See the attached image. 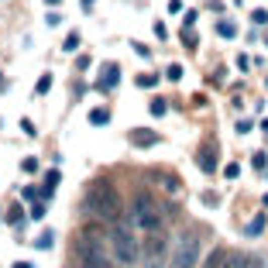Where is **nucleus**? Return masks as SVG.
I'll use <instances>...</instances> for the list:
<instances>
[{
	"label": "nucleus",
	"mask_w": 268,
	"mask_h": 268,
	"mask_svg": "<svg viewBox=\"0 0 268 268\" xmlns=\"http://www.w3.org/2000/svg\"><path fill=\"white\" fill-rule=\"evenodd\" d=\"M110 251L120 265H134L141 258V244L134 237V224L131 220H117L114 230H110Z\"/></svg>",
	"instance_id": "3"
},
{
	"label": "nucleus",
	"mask_w": 268,
	"mask_h": 268,
	"mask_svg": "<svg viewBox=\"0 0 268 268\" xmlns=\"http://www.w3.org/2000/svg\"><path fill=\"white\" fill-rule=\"evenodd\" d=\"M265 203H268V196H265Z\"/></svg>",
	"instance_id": "22"
},
{
	"label": "nucleus",
	"mask_w": 268,
	"mask_h": 268,
	"mask_svg": "<svg viewBox=\"0 0 268 268\" xmlns=\"http://www.w3.org/2000/svg\"><path fill=\"white\" fill-rule=\"evenodd\" d=\"M165 258H169V237H165V230H152L141 244V261L145 268H162Z\"/></svg>",
	"instance_id": "6"
},
{
	"label": "nucleus",
	"mask_w": 268,
	"mask_h": 268,
	"mask_svg": "<svg viewBox=\"0 0 268 268\" xmlns=\"http://www.w3.org/2000/svg\"><path fill=\"white\" fill-rule=\"evenodd\" d=\"M73 261H79V265H86V268H114L117 265L114 251H107L103 244L90 241L86 234H79L76 244H73Z\"/></svg>",
	"instance_id": "4"
},
{
	"label": "nucleus",
	"mask_w": 268,
	"mask_h": 268,
	"mask_svg": "<svg viewBox=\"0 0 268 268\" xmlns=\"http://www.w3.org/2000/svg\"><path fill=\"white\" fill-rule=\"evenodd\" d=\"M261 227H265V217H254V220H251V227H248V234L254 237V234H261Z\"/></svg>",
	"instance_id": "14"
},
{
	"label": "nucleus",
	"mask_w": 268,
	"mask_h": 268,
	"mask_svg": "<svg viewBox=\"0 0 268 268\" xmlns=\"http://www.w3.org/2000/svg\"><path fill=\"white\" fill-rule=\"evenodd\" d=\"M69 268H86V265H79V261H73V265H69Z\"/></svg>",
	"instance_id": "21"
},
{
	"label": "nucleus",
	"mask_w": 268,
	"mask_h": 268,
	"mask_svg": "<svg viewBox=\"0 0 268 268\" xmlns=\"http://www.w3.org/2000/svg\"><path fill=\"white\" fill-rule=\"evenodd\" d=\"M90 120H93V124H100V127H103V124H107V120H110V114H107V110H103V107H96V110H90Z\"/></svg>",
	"instance_id": "13"
},
{
	"label": "nucleus",
	"mask_w": 268,
	"mask_h": 268,
	"mask_svg": "<svg viewBox=\"0 0 268 268\" xmlns=\"http://www.w3.org/2000/svg\"><path fill=\"white\" fill-rule=\"evenodd\" d=\"M224 268H261V261H258V258H248L244 251H230Z\"/></svg>",
	"instance_id": "8"
},
{
	"label": "nucleus",
	"mask_w": 268,
	"mask_h": 268,
	"mask_svg": "<svg viewBox=\"0 0 268 268\" xmlns=\"http://www.w3.org/2000/svg\"><path fill=\"white\" fill-rule=\"evenodd\" d=\"M131 224L138 230H145V234H152V230H165V213L162 207L155 203V196L148 192H138L131 203Z\"/></svg>",
	"instance_id": "2"
},
{
	"label": "nucleus",
	"mask_w": 268,
	"mask_h": 268,
	"mask_svg": "<svg viewBox=\"0 0 268 268\" xmlns=\"http://www.w3.org/2000/svg\"><path fill=\"white\" fill-rule=\"evenodd\" d=\"M196 261H199V234H196V230H186V234L175 241L169 268H192Z\"/></svg>",
	"instance_id": "5"
},
{
	"label": "nucleus",
	"mask_w": 268,
	"mask_h": 268,
	"mask_svg": "<svg viewBox=\"0 0 268 268\" xmlns=\"http://www.w3.org/2000/svg\"><path fill=\"white\" fill-rule=\"evenodd\" d=\"M48 90H52V76L45 73V76L38 79V93H48Z\"/></svg>",
	"instance_id": "15"
},
{
	"label": "nucleus",
	"mask_w": 268,
	"mask_h": 268,
	"mask_svg": "<svg viewBox=\"0 0 268 268\" xmlns=\"http://www.w3.org/2000/svg\"><path fill=\"white\" fill-rule=\"evenodd\" d=\"M14 268H35V265H28V261H18V265H14Z\"/></svg>",
	"instance_id": "20"
},
{
	"label": "nucleus",
	"mask_w": 268,
	"mask_h": 268,
	"mask_svg": "<svg viewBox=\"0 0 268 268\" xmlns=\"http://www.w3.org/2000/svg\"><path fill=\"white\" fill-rule=\"evenodd\" d=\"M199 169H203V172H213V169H217V145H203V152H199Z\"/></svg>",
	"instance_id": "10"
},
{
	"label": "nucleus",
	"mask_w": 268,
	"mask_h": 268,
	"mask_svg": "<svg viewBox=\"0 0 268 268\" xmlns=\"http://www.w3.org/2000/svg\"><path fill=\"white\" fill-rule=\"evenodd\" d=\"M227 254H230L227 248H213L210 254H207V261H203V268H224V265H227Z\"/></svg>",
	"instance_id": "11"
},
{
	"label": "nucleus",
	"mask_w": 268,
	"mask_h": 268,
	"mask_svg": "<svg viewBox=\"0 0 268 268\" xmlns=\"http://www.w3.org/2000/svg\"><path fill=\"white\" fill-rule=\"evenodd\" d=\"M86 207H90L96 217L110 220V224H117V220H120V213H124L120 196H117V189L110 186V182H93L90 192H86Z\"/></svg>",
	"instance_id": "1"
},
{
	"label": "nucleus",
	"mask_w": 268,
	"mask_h": 268,
	"mask_svg": "<svg viewBox=\"0 0 268 268\" xmlns=\"http://www.w3.org/2000/svg\"><path fill=\"white\" fill-rule=\"evenodd\" d=\"M138 86H155V76H138Z\"/></svg>",
	"instance_id": "19"
},
{
	"label": "nucleus",
	"mask_w": 268,
	"mask_h": 268,
	"mask_svg": "<svg viewBox=\"0 0 268 268\" xmlns=\"http://www.w3.org/2000/svg\"><path fill=\"white\" fill-rule=\"evenodd\" d=\"M148 179H152V182H158V186H162L165 192H179V189H182V182H179L175 175H169V172H158V169H155V172H148Z\"/></svg>",
	"instance_id": "7"
},
{
	"label": "nucleus",
	"mask_w": 268,
	"mask_h": 268,
	"mask_svg": "<svg viewBox=\"0 0 268 268\" xmlns=\"http://www.w3.org/2000/svg\"><path fill=\"white\" fill-rule=\"evenodd\" d=\"M152 114H155V117L165 114V100H152Z\"/></svg>",
	"instance_id": "16"
},
{
	"label": "nucleus",
	"mask_w": 268,
	"mask_h": 268,
	"mask_svg": "<svg viewBox=\"0 0 268 268\" xmlns=\"http://www.w3.org/2000/svg\"><path fill=\"white\" fill-rule=\"evenodd\" d=\"M117 83H120V69H117V65H107V69H103V76H100V83H96V90H103V93H107V90H114Z\"/></svg>",
	"instance_id": "9"
},
{
	"label": "nucleus",
	"mask_w": 268,
	"mask_h": 268,
	"mask_svg": "<svg viewBox=\"0 0 268 268\" xmlns=\"http://www.w3.org/2000/svg\"><path fill=\"white\" fill-rule=\"evenodd\" d=\"M21 169H24V172H38V162H35V158H24Z\"/></svg>",
	"instance_id": "17"
},
{
	"label": "nucleus",
	"mask_w": 268,
	"mask_h": 268,
	"mask_svg": "<svg viewBox=\"0 0 268 268\" xmlns=\"http://www.w3.org/2000/svg\"><path fill=\"white\" fill-rule=\"evenodd\" d=\"M155 141H158L155 131H131V145H138V148H152Z\"/></svg>",
	"instance_id": "12"
},
{
	"label": "nucleus",
	"mask_w": 268,
	"mask_h": 268,
	"mask_svg": "<svg viewBox=\"0 0 268 268\" xmlns=\"http://www.w3.org/2000/svg\"><path fill=\"white\" fill-rule=\"evenodd\" d=\"M169 79H182V65H169V73H165Z\"/></svg>",
	"instance_id": "18"
}]
</instances>
